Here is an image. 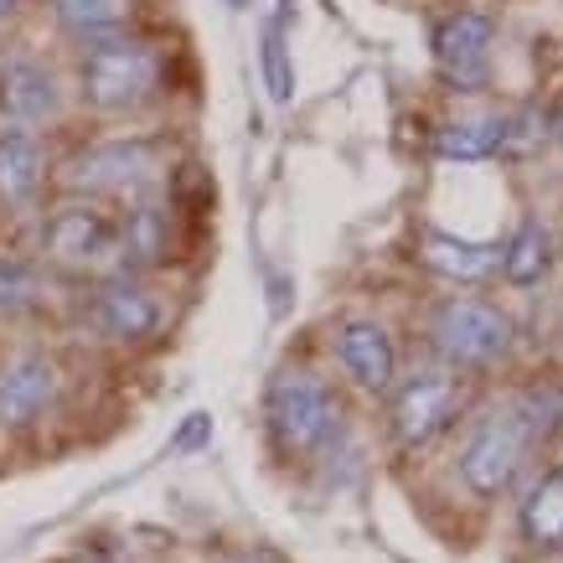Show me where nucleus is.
I'll use <instances>...</instances> for the list:
<instances>
[{
	"label": "nucleus",
	"instance_id": "obj_6",
	"mask_svg": "<svg viewBox=\"0 0 563 563\" xmlns=\"http://www.w3.org/2000/svg\"><path fill=\"white\" fill-rule=\"evenodd\" d=\"M465 404V388L455 377H413L409 388L398 393V404H393V429H398V440L404 444H429L440 434Z\"/></svg>",
	"mask_w": 563,
	"mask_h": 563
},
{
	"label": "nucleus",
	"instance_id": "obj_12",
	"mask_svg": "<svg viewBox=\"0 0 563 563\" xmlns=\"http://www.w3.org/2000/svg\"><path fill=\"white\" fill-rule=\"evenodd\" d=\"M0 109L11 120H47L57 109V88H52V73L36 68V63H11L0 73Z\"/></svg>",
	"mask_w": 563,
	"mask_h": 563
},
{
	"label": "nucleus",
	"instance_id": "obj_4",
	"mask_svg": "<svg viewBox=\"0 0 563 563\" xmlns=\"http://www.w3.org/2000/svg\"><path fill=\"white\" fill-rule=\"evenodd\" d=\"M512 342V321L496 306H481V300H450V306L434 316V346L455 367H481V362H496Z\"/></svg>",
	"mask_w": 563,
	"mask_h": 563
},
{
	"label": "nucleus",
	"instance_id": "obj_19",
	"mask_svg": "<svg viewBox=\"0 0 563 563\" xmlns=\"http://www.w3.org/2000/svg\"><path fill=\"white\" fill-rule=\"evenodd\" d=\"M130 16V0H57V21L68 32H114Z\"/></svg>",
	"mask_w": 563,
	"mask_h": 563
},
{
	"label": "nucleus",
	"instance_id": "obj_9",
	"mask_svg": "<svg viewBox=\"0 0 563 563\" xmlns=\"http://www.w3.org/2000/svg\"><path fill=\"white\" fill-rule=\"evenodd\" d=\"M151 172V145H93V151L73 155L68 161V187H88V191H130L135 181H145Z\"/></svg>",
	"mask_w": 563,
	"mask_h": 563
},
{
	"label": "nucleus",
	"instance_id": "obj_7",
	"mask_svg": "<svg viewBox=\"0 0 563 563\" xmlns=\"http://www.w3.org/2000/svg\"><path fill=\"white\" fill-rule=\"evenodd\" d=\"M52 398H57V367L47 357H16L0 373V424H32L52 409Z\"/></svg>",
	"mask_w": 563,
	"mask_h": 563
},
{
	"label": "nucleus",
	"instance_id": "obj_17",
	"mask_svg": "<svg viewBox=\"0 0 563 563\" xmlns=\"http://www.w3.org/2000/svg\"><path fill=\"white\" fill-rule=\"evenodd\" d=\"M161 254H166V212L155 202H140L120 222V258L124 264H155Z\"/></svg>",
	"mask_w": 563,
	"mask_h": 563
},
{
	"label": "nucleus",
	"instance_id": "obj_16",
	"mask_svg": "<svg viewBox=\"0 0 563 563\" xmlns=\"http://www.w3.org/2000/svg\"><path fill=\"white\" fill-rule=\"evenodd\" d=\"M548 249H553V239H548V228L538 218H528L522 228L512 233V243L501 249V274L512 279V285H532V279H543L548 269Z\"/></svg>",
	"mask_w": 563,
	"mask_h": 563
},
{
	"label": "nucleus",
	"instance_id": "obj_2",
	"mask_svg": "<svg viewBox=\"0 0 563 563\" xmlns=\"http://www.w3.org/2000/svg\"><path fill=\"white\" fill-rule=\"evenodd\" d=\"M336 419H342V409H336V398L321 377L285 373L269 388V429L290 455H306V450L325 444L336 434Z\"/></svg>",
	"mask_w": 563,
	"mask_h": 563
},
{
	"label": "nucleus",
	"instance_id": "obj_23",
	"mask_svg": "<svg viewBox=\"0 0 563 563\" xmlns=\"http://www.w3.org/2000/svg\"><path fill=\"white\" fill-rule=\"evenodd\" d=\"M553 130H559V140H563V109H559V120H553Z\"/></svg>",
	"mask_w": 563,
	"mask_h": 563
},
{
	"label": "nucleus",
	"instance_id": "obj_18",
	"mask_svg": "<svg viewBox=\"0 0 563 563\" xmlns=\"http://www.w3.org/2000/svg\"><path fill=\"white\" fill-rule=\"evenodd\" d=\"M507 140V124L501 120H471V124H450V130H440V155H450V161H486V155L496 151Z\"/></svg>",
	"mask_w": 563,
	"mask_h": 563
},
{
	"label": "nucleus",
	"instance_id": "obj_1",
	"mask_svg": "<svg viewBox=\"0 0 563 563\" xmlns=\"http://www.w3.org/2000/svg\"><path fill=\"white\" fill-rule=\"evenodd\" d=\"M538 440L528 409H507L481 419L471 444L461 450V476L476 496H501L517 481L522 461H528V444Z\"/></svg>",
	"mask_w": 563,
	"mask_h": 563
},
{
	"label": "nucleus",
	"instance_id": "obj_5",
	"mask_svg": "<svg viewBox=\"0 0 563 563\" xmlns=\"http://www.w3.org/2000/svg\"><path fill=\"white\" fill-rule=\"evenodd\" d=\"M47 254L73 269H99L109 258H120V222L103 207H63L47 222Z\"/></svg>",
	"mask_w": 563,
	"mask_h": 563
},
{
	"label": "nucleus",
	"instance_id": "obj_13",
	"mask_svg": "<svg viewBox=\"0 0 563 563\" xmlns=\"http://www.w3.org/2000/svg\"><path fill=\"white\" fill-rule=\"evenodd\" d=\"M42 191V151L32 135L5 130L0 135V197L11 207H26Z\"/></svg>",
	"mask_w": 563,
	"mask_h": 563
},
{
	"label": "nucleus",
	"instance_id": "obj_24",
	"mask_svg": "<svg viewBox=\"0 0 563 563\" xmlns=\"http://www.w3.org/2000/svg\"><path fill=\"white\" fill-rule=\"evenodd\" d=\"M285 5H295V0H285Z\"/></svg>",
	"mask_w": 563,
	"mask_h": 563
},
{
	"label": "nucleus",
	"instance_id": "obj_22",
	"mask_svg": "<svg viewBox=\"0 0 563 563\" xmlns=\"http://www.w3.org/2000/svg\"><path fill=\"white\" fill-rule=\"evenodd\" d=\"M16 11V0H0V16H11Z\"/></svg>",
	"mask_w": 563,
	"mask_h": 563
},
{
	"label": "nucleus",
	"instance_id": "obj_10",
	"mask_svg": "<svg viewBox=\"0 0 563 563\" xmlns=\"http://www.w3.org/2000/svg\"><path fill=\"white\" fill-rule=\"evenodd\" d=\"M93 325L114 342H140L161 325V306L140 285H109L99 295V306H93Z\"/></svg>",
	"mask_w": 563,
	"mask_h": 563
},
{
	"label": "nucleus",
	"instance_id": "obj_20",
	"mask_svg": "<svg viewBox=\"0 0 563 563\" xmlns=\"http://www.w3.org/2000/svg\"><path fill=\"white\" fill-rule=\"evenodd\" d=\"M264 78H269V93L279 103L295 93L290 52H285V26H279V21H269V26H264Z\"/></svg>",
	"mask_w": 563,
	"mask_h": 563
},
{
	"label": "nucleus",
	"instance_id": "obj_11",
	"mask_svg": "<svg viewBox=\"0 0 563 563\" xmlns=\"http://www.w3.org/2000/svg\"><path fill=\"white\" fill-rule=\"evenodd\" d=\"M342 367L352 377H357L362 388H393V342H388V331L373 321H352L342 331Z\"/></svg>",
	"mask_w": 563,
	"mask_h": 563
},
{
	"label": "nucleus",
	"instance_id": "obj_3",
	"mask_svg": "<svg viewBox=\"0 0 563 563\" xmlns=\"http://www.w3.org/2000/svg\"><path fill=\"white\" fill-rule=\"evenodd\" d=\"M161 63L145 42H99L84 57V93L99 109H135L155 93Z\"/></svg>",
	"mask_w": 563,
	"mask_h": 563
},
{
	"label": "nucleus",
	"instance_id": "obj_21",
	"mask_svg": "<svg viewBox=\"0 0 563 563\" xmlns=\"http://www.w3.org/2000/svg\"><path fill=\"white\" fill-rule=\"evenodd\" d=\"M202 440H207V419L202 413H191V424L176 434V450H191V444H202Z\"/></svg>",
	"mask_w": 563,
	"mask_h": 563
},
{
	"label": "nucleus",
	"instance_id": "obj_8",
	"mask_svg": "<svg viewBox=\"0 0 563 563\" xmlns=\"http://www.w3.org/2000/svg\"><path fill=\"white\" fill-rule=\"evenodd\" d=\"M492 16H481V11H461V16H450L434 32V57H440V68L455 78V84H481V73H486V57H492Z\"/></svg>",
	"mask_w": 563,
	"mask_h": 563
},
{
	"label": "nucleus",
	"instance_id": "obj_15",
	"mask_svg": "<svg viewBox=\"0 0 563 563\" xmlns=\"http://www.w3.org/2000/svg\"><path fill=\"white\" fill-rule=\"evenodd\" d=\"M522 532L543 548H563V471H548L522 501Z\"/></svg>",
	"mask_w": 563,
	"mask_h": 563
},
{
	"label": "nucleus",
	"instance_id": "obj_14",
	"mask_svg": "<svg viewBox=\"0 0 563 563\" xmlns=\"http://www.w3.org/2000/svg\"><path fill=\"white\" fill-rule=\"evenodd\" d=\"M424 258L440 274H450V279H481V274H492L496 264H501V249H492V243L450 239V233H429Z\"/></svg>",
	"mask_w": 563,
	"mask_h": 563
}]
</instances>
